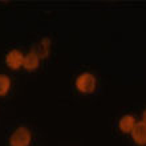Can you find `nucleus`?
<instances>
[{
  "mask_svg": "<svg viewBox=\"0 0 146 146\" xmlns=\"http://www.w3.org/2000/svg\"><path fill=\"white\" fill-rule=\"evenodd\" d=\"M76 86L81 93H92L96 89V77L90 73H82L77 77Z\"/></svg>",
  "mask_w": 146,
  "mask_h": 146,
  "instance_id": "nucleus-1",
  "label": "nucleus"
},
{
  "mask_svg": "<svg viewBox=\"0 0 146 146\" xmlns=\"http://www.w3.org/2000/svg\"><path fill=\"white\" fill-rule=\"evenodd\" d=\"M31 142V133L27 127H17L11 135V146H28Z\"/></svg>",
  "mask_w": 146,
  "mask_h": 146,
  "instance_id": "nucleus-2",
  "label": "nucleus"
},
{
  "mask_svg": "<svg viewBox=\"0 0 146 146\" xmlns=\"http://www.w3.org/2000/svg\"><path fill=\"white\" fill-rule=\"evenodd\" d=\"M131 137L134 139V142L137 145H146V123L145 122H138L135 123V126L131 130Z\"/></svg>",
  "mask_w": 146,
  "mask_h": 146,
  "instance_id": "nucleus-3",
  "label": "nucleus"
},
{
  "mask_svg": "<svg viewBox=\"0 0 146 146\" xmlns=\"http://www.w3.org/2000/svg\"><path fill=\"white\" fill-rule=\"evenodd\" d=\"M23 61H24V56L21 54L20 50H11L9 53L7 54L5 57V62L7 65L11 68V69H17L20 66L23 65Z\"/></svg>",
  "mask_w": 146,
  "mask_h": 146,
  "instance_id": "nucleus-4",
  "label": "nucleus"
},
{
  "mask_svg": "<svg viewBox=\"0 0 146 146\" xmlns=\"http://www.w3.org/2000/svg\"><path fill=\"white\" fill-rule=\"evenodd\" d=\"M38 62H40V58L35 52H31L28 53L27 56H24V61H23V66L27 70H35L38 66Z\"/></svg>",
  "mask_w": 146,
  "mask_h": 146,
  "instance_id": "nucleus-5",
  "label": "nucleus"
},
{
  "mask_svg": "<svg viewBox=\"0 0 146 146\" xmlns=\"http://www.w3.org/2000/svg\"><path fill=\"white\" fill-rule=\"evenodd\" d=\"M135 119L133 115H123L122 118L119 119V129H121V131H123V133H131V130H133V127L135 126Z\"/></svg>",
  "mask_w": 146,
  "mask_h": 146,
  "instance_id": "nucleus-6",
  "label": "nucleus"
},
{
  "mask_svg": "<svg viewBox=\"0 0 146 146\" xmlns=\"http://www.w3.org/2000/svg\"><path fill=\"white\" fill-rule=\"evenodd\" d=\"M48 52H49V40H48V38H44V40L40 42V45L36 48L35 53L38 56V58L40 57L45 58L46 56H48Z\"/></svg>",
  "mask_w": 146,
  "mask_h": 146,
  "instance_id": "nucleus-7",
  "label": "nucleus"
},
{
  "mask_svg": "<svg viewBox=\"0 0 146 146\" xmlns=\"http://www.w3.org/2000/svg\"><path fill=\"white\" fill-rule=\"evenodd\" d=\"M11 86V80L5 74H0V96H5Z\"/></svg>",
  "mask_w": 146,
  "mask_h": 146,
  "instance_id": "nucleus-8",
  "label": "nucleus"
},
{
  "mask_svg": "<svg viewBox=\"0 0 146 146\" xmlns=\"http://www.w3.org/2000/svg\"><path fill=\"white\" fill-rule=\"evenodd\" d=\"M143 122L146 123V110H145V113H143Z\"/></svg>",
  "mask_w": 146,
  "mask_h": 146,
  "instance_id": "nucleus-9",
  "label": "nucleus"
}]
</instances>
